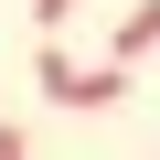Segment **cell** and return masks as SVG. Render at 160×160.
Wrapping results in <instances>:
<instances>
[{"label": "cell", "instance_id": "1", "mask_svg": "<svg viewBox=\"0 0 160 160\" xmlns=\"http://www.w3.org/2000/svg\"><path fill=\"white\" fill-rule=\"evenodd\" d=\"M32 86H43L53 107H118L128 75H118V64H75L64 43H43V53H32Z\"/></svg>", "mask_w": 160, "mask_h": 160}, {"label": "cell", "instance_id": "2", "mask_svg": "<svg viewBox=\"0 0 160 160\" xmlns=\"http://www.w3.org/2000/svg\"><path fill=\"white\" fill-rule=\"evenodd\" d=\"M139 53H160V0H128V11H118V32H107V64L128 75Z\"/></svg>", "mask_w": 160, "mask_h": 160}, {"label": "cell", "instance_id": "3", "mask_svg": "<svg viewBox=\"0 0 160 160\" xmlns=\"http://www.w3.org/2000/svg\"><path fill=\"white\" fill-rule=\"evenodd\" d=\"M75 11H86V0H32V22H43V43H53V32L75 22Z\"/></svg>", "mask_w": 160, "mask_h": 160}, {"label": "cell", "instance_id": "4", "mask_svg": "<svg viewBox=\"0 0 160 160\" xmlns=\"http://www.w3.org/2000/svg\"><path fill=\"white\" fill-rule=\"evenodd\" d=\"M0 160H32V139H22V128H11V118H0Z\"/></svg>", "mask_w": 160, "mask_h": 160}]
</instances>
